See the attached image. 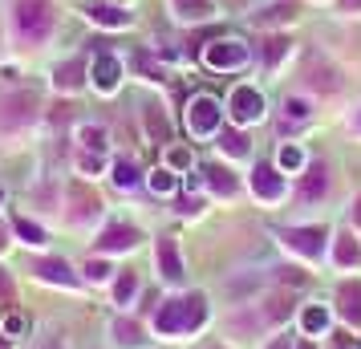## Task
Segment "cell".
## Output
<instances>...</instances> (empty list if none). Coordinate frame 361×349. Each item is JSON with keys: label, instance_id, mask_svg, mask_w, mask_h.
<instances>
[{"label": "cell", "instance_id": "obj_45", "mask_svg": "<svg viewBox=\"0 0 361 349\" xmlns=\"http://www.w3.org/2000/svg\"><path fill=\"white\" fill-rule=\"evenodd\" d=\"M4 244H8V232H4V228H0V248H4Z\"/></svg>", "mask_w": 361, "mask_h": 349}, {"label": "cell", "instance_id": "obj_34", "mask_svg": "<svg viewBox=\"0 0 361 349\" xmlns=\"http://www.w3.org/2000/svg\"><path fill=\"white\" fill-rule=\"evenodd\" d=\"M219 147L228 150L231 159H244V154H247V138L240 130H224V134H219Z\"/></svg>", "mask_w": 361, "mask_h": 349}, {"label": "cell", "instance_id": "obj_22", "mask_svg": "<svg viewBox=\"0 0 361 349\" xmlns=\"http://www.w3.org/2000/svg\"><path fill=\"white\" fill-rule=\"evenodd\" d=\"M13 228H17V235L25 240V244H33V248H41V244H49V232L41 228V224H33L29 216H13Z\"/></svg>", "mask_w": 361, "mask_h": 349}, {"label": "cell", "instance_id": "obj_47", "mask_svg": "<svg viewBox=\"0 0 361 349\" xmlns=\"http://www.w3.org/2000/svg\"><path fill=\"white\" fill-rule=\"evenodd\" d=\"M357 126H361V114H357Z\"/></svg>", "mask_w": 361, "mask_h": 349}, {"label": "cell", "instance_id": "obj_15", "mask_svg": "<svg viewBox=\"0 0 361 349\" xmlns=\"http://www.w3.org/2000/svg\"><path fill=\"white\" fill-rule=\"evenodd\" d=\"M85 78H90V66L85 61H66V66H57V73H53V85L66 90V94H78L85 85Z\"/></svg>", "mask_w": 361, "mask_h": 349}, {"label": "cell", "instance_id": "obj_7", "mask_svg": "<svg viewBox=\"0 0 361 349\" xmlns=\"http://www.w3.org/2000/svg\"><path fill=\"white\" fill-rule=\"evenodd\" d=\"M325 240H329L325 228H288V232L280 235V244H284V248L300 252V256H309V260H321Z\"/></svg>", "mask_w": 361, "mask_h": 349}, {"label": "cell", "instance_id": "obj_33", "mask_svg": "<svg viewBox=\"0 0 361 349\" xmlns=\"http://www.w3.org/2000/svg\"><path fill=\"white\" fill-rule=\"evenodd\" d=\"M203 175H212L207 183H212L215 191H219V195H231V191H235V179H231V171H228V166H207Z\"/></svg>", "mask_w": 361, "mask_h": 349}, {"label": "cell", "instance_id": "obj_29", "mask_svg": "<svg viewBox=\"0 0 361 349\" xmlns=\"http://www.w3.org/2000/svg\"><path fill=\"white\" fill-rule=\"evenodd\" d=\"M110 179H114V187H122V191L134 187L138 183V163H134V159H114V175H110Z\"/></svg>", "mask_w": 361, "mask_h": 349}, {"label": "cell", "instance_id": "obj_44", "mask_svg": "<svg viewBox=\"0 0 361 349\" xmlns=\"http://www.w3.org/2000/svg\"><path fill=\"white\" fill-rule=\"evenodd\" d=\"M296 349H317V345H312V337H309V341H300V345H296Z\"/></svg>", "mask_w": 361, "mask_h": 349}, {"label": "cell", "instance_id": "obj_38", "mask_svg": "<svg viewBox=\"0 0 361 349\" xmlns=\"http://www.w3.org/2000/svg\"><path fill=\"white\" fill-rule=\"evenodd\" d=\"M203 183H207V179H203V175H199V171H187V175H183V191H187V195H191V191H203Z\"/></svg>", "mask_w": 361, "mask_h": 349}, {"label": "cell", "instance_id": "obj_16", "mask_svg": "<svg viewBox=\"0 0 361 349\" xmlns=\"http://www.w3.org/2000/svg\"><path fill=\"white\" fill-rule=\"evenodd\" d=\"M329 325H333L329 305H305V309H300V329L309 333V337H325Z\"/></svg>", "mask_w": 361, "mask_h": 349}, {"label": "cell", "instance_id": "obj_26", "mask_svg": "<svg viewBox=\"0 0 361 349\" xmlns=\"http://www.w3.org/2000/svg\"><path fill=\"white\" fill-rule=\"evenodd\" d=\"M296 4L293 0H280L272 8H264V13H252V25H280V20H293Z\"/></svg>", "mask_w": 361, "mask_h": 349}, {"label": "cell", "instance_id": "obj_42", "mask_svg": "<svg viewBox=\"0 0 361 349\" xmlns=\"http://www.w3.org/2000/svg\"><path fill=\"white\" fill-rule=\"evenodd\" d=\"M268 349H293V345H288V337H276V341H272Z\"/></svg>", "mask_w": 361, "mask_h": 349}, {"label": "cell", "instance_id": "obj_41", "mask_svg": "<svg viewBox=\"0 0 361 349\" xmlns=\"http://www.w3.org/2000/svg\"><path fill=\"white\" fill-rule=\"evenodd\" d=\"M341 8L345 13H361V0H341Z\"/></svg>", "mask_w": 361, "mask_h": 349}, {"label": "cell", "instance_id": "obj_12", "mask_svg": "<svg viewBox=\"0 0 361 349\" xmlns=\"http://www.w3.org/2000/svg\"><path fill=\"white\" fill-rule=\"evenodd\" d=\"M329 191V171L321 163L317 166H305V175H300V191H296V200L300 203H317L321 195Z\"/></svg>", "mask_w": 361, "mask_h": 349}, {"label": "cell", "instance_id": "obj_43", "mask_svg": "<svg viewBox=\"0 0 361 349\" xmlns=\"http://www.w3.org/2000/svg\"><path fill=\"white\" fill-rule=\"evenodd\" d=\"M353 219H357V228H361V200L353 203Z\"/></svg>", "mask_w": 361, "mask_h": 349}, {"label": "cell", "instance_id": "obj_6", "mask_svg": "<svg viewBox=\"0 0 361 349\" xmlns=\"http://www.w3.org/2000/svg\"><path fill=\"white\" fill-rule=\"evenodd\" d=\"M252 191H256V200H264V203L284 200V191H288L284 171L272 166V163H256V171H252Z\"/></svg>", "mask_w": 361, "mask_h": 349}, {"label": "cell", "instance_id": "obj_24", "mask_svg": "<svg viewBox=\"0 0 361 349\" xmlns=\"http://www.w3.org/2000/svg\"><path fill=\"white\" fill-rule=\"evenodd\" d=\"M276 166L284 171V175H296V171H305V150L296 147V142H284V147L276 150Z\"/></svg>", "mask_w": 361, "mask_h": 349}, {"label": "cell", "instance_id": "obj_40", "mask_svg": "<svg viewBox=\"0 0 361 349\" xmlns=\"http://www.w3.org/2000/svg\"><path fill=\"white\" fill-rule=\"evenodd\" d=\"M0 297H4V300L13 297V284H8V276H4V272H0Z\"/></svg>", "mask_w": 361, "mask_h": 349}, {"label": "cell", "instance_id": "obj_3", "mask_svg": "<svg viewBox=\"0 0 361 349\" xmlns=\"http://www.w3.org/2000/svg\"><path fill=\"white\" fill-rule=\"evenodd\" d=\"M199 57L212 73H235V69H244L252 61V49H247L244 37H212Z\"/></svg>", "mask_w": 361, "mask_h": 349}, {"label": "cell", "instance_id": "obj_8", "mask_svg": "<svg viewBox=\"0 0 361 349\" xmlns=\"http://www.w3.org/2000/svg\"><path fill=\"white\" fill-rule=\"evenodd\" d=\"M90 82L98 94H114L118 85H122V61L110 57V53H98L94 61H90Z\"/></svg>", "mask_w": 361, "mask_h": 349}, {"label": "cell", "instance_id": "obj_23", "mask_svg": "<svg viewBox=\"0 0 361 349\" xmlns=\"http://www.w3.org/2000/svg\"><path fill=\"white\" fill-rule=\"evenodd\" d=\"M142 122H147V134L154 142H171V122H166V114L159 106H147L142 110Z\"/></svg>", "mask_w": 361, "mask_h": 349}, {"label": "cell", "instance_id": "obj_2", "mask_svg": "<svg viewBox=\"0 0 361 349\" xmlns=\"http://www.w3.org/2000/svg\"><path fill=\"white\" fill-rule=\"evenodd\" d=\"M183 126H187V134L195 142L215 138L219 126H224V102L215 98V94H191V102L183 106Z\"/></svg>", "mask_w": 361, "mask_h": 349}, {"label": "cell", "instance_id": "obj_9", "mask_svg": "<svg viewBox=\"0 0 361 349\" xmlns=\"http://www.w3.org/2000/svg\"><path fill=\"white\" fill-rule=\"evenodd\" d=\"M37 114V98L33 94H13L0 102V126H25Z\"/></svg>", "mask_w": 361, "mask_h": 349}, {"label": "cell", "instance_id": "obj_4", "mask_svg": "<svg viewBox=\"0 0 361 349\" xmlns=\"http://www.w3.org/2000/svg\"><path fill=\"white\" fill-rule=\"evenodd\" d=\"M53 25H57V13L49 0H17V33L29 45H45Z\"/></svg>", "mask_w": 361, "mask_h": 349}, {"label": "cell", "instance_id": "obj_17", "mask_svg": "<svg viewBox=\"0 0 361 349\" xmlns=\"http://www.w3.org/2000/svg\"><path fill=\"white\" fill-rule=\"evenodd\" d=\"M69 203H73V219H94L102 212V200L90 191V187H82V183L69 187Z\"/></svg>", "mask_w": 361, "mask_h": 349}, {"label": "cell", "instance_id": "obj_21", "mask_svg": "<svg viewBox=\"0 0 361 349\" xmlns=\"http://www.w3.org/2000/svg\"><path fill=\"white\" fill-rule=\"evenodd\" d=\"M333 256H337V264H341V268L361 264V244H357V235H353V232H341V235H337V248H333Z\"/></svg>", "mask_w": 361, "mask_h": 349}, {"label": "cell", "instance_id": "obj_1", "mask_svg": "<svg viewBox=\"0 0 361 349\" xmlns=\"http://www.w3.org/2000/svg\"><path fill=\"white\" fill-rule=\"evenodd\" d=\"M207 321V300L203 293H191V297H175V300H163L159 313H154V329L163 337H179V333H191Z\"/></svg>", "mask_w": 361, "mask_h": 349}, {"label": "cell", "instance_id": "obj_46", "mask_svg": "<svg viewBox=\"0 0 361 349\" xmlns=\"http://www.w3.org/2000/svg\"><path fill=\"white\" fill-rule=\"evenodd\" d=\"M0 203H4V187H0Z\"/></svg>", "mask_w": 361, "mask_h": 349}, {"label": "cell", "instance_id": "obj_32", "mask_svg": "<svg viewBox=\"0 0 361 349\" xmlns=\"http://www.w3.org/2000/svg\"><path fill=\"white\" fill-rule=\"evenodd\" d=\"M309 114H312L309 98H300V94H296V98H284V118H288V122H309Z\"/></svg>", "mask_w": 361, "mask_h": 349}, {"label": "cell", "instance_id": "obj_30", "mask_svg": "<svg viewBox=\"0 0 361 349\" xmlns=\"http://www.w3.org/2000/svg\"><path fill=\"white\" fill-rule=\"evenodd\" d=\"M134 297H138V276L134 272H122L114 284V300L118 305H134Z\"/></svg>", "mask_w": 361, "mask_h": 349}, {"label": "cell", "instance_id": "obj_18", "mask_svg": "<svg viewBox=\"0 0 361 349\" xmlns=\"http://www.w3.org/2000/svg\"><path fill=\"white\" fill-rule=\"evenodd\" d=\"M85 17L94 20V25H102V29H126L130 25V13H122L114 4H90Z\"/></svg>", "mask_w": 361, "mask_h": 349}, {"label": "cell", "instance_id": "obj_36", "mask_svg": "<svg viewBox=\"0 0 361 349\" xmlns=\"http://www.w3.org/2000/svg\"><path fill=\"white\" fill-rule=\"evenodd\" d=\"M82 272L90 276V281H110V272H114V268L106 264V260H85Z\"/></svg>", "mask_w": 361, "mask_h": 349}, {"label": "cell", "instance_id": "obj_28", "mask_svg": "<svg viewBox=\"0 0 361 349\" xmlns=\"http://www.w3.org/2000/svg\"><path fill=\"white\" fill-rule=\"evenodd\" d=\"M288 45H293V41H288V37H268V41H264V66L268 69H276L280 61H284V53H288Z\"/></svg>", "mask_w": 361, "mask_h": 349}, {"label": "cell", "instance_id": "obj_20", "mask_svg": "<svg viewBox=\"0 0 361 349\" xmlns=\"http://www.w3.org/2000/svg\"><path fill=\"white\" fill-rule=\"evenodd\" d=\"M78 142H82V150H90V154H106L110 134H106V126H98V122H85L82 130H78Z\"/></svg>", "mask_w": 361, "mask_h": 349}, {"label": "cell", "instance_id": "obj_14", "mask_svg": "<svg viewBox=\"0 0 361 349\" xmlns=\"http://www.w3.org/2000/svg\"><path fill=\"white\" fill-rule=\"evenodd\" d=\"M337 309H341L345 325H353V329H361V281L341 284V293H337Z\"/></svg>", "mask_w": 361, "mask_h": 349}, {"label": "cell", "instance_id": "obj_39", "mask_svg": "<svg viewBox=\"0 0 361 349\" xmlns=\"http://www.w3.org/2000/svg\"><path fill=\"white\" fill-rule=\"evenodd\" d=\"M138 69H142V73H150V78H163V69L154 66V61H150L147 53H142V57H138Z\"/></svg>", "mask_w": 361, "mask_h": 349}, {"label": "cell", "instance_id": "obj_27", "mask_svg": "<svg viewBox=\"0 0 361 349\" xmlns=\"http://www.w3.org/2000/svg\"><path fill=\"white\" fill-rule=\"evenodd\" d=\"M110 333H114V341L118 345H130V349H138L147 337H142V329H138V321H114L110 325Z\"/></svg>", "mask_w": 361, "mask_h": 349}, {"label": "cell", "instance_id": "obj_35", "mask_svg": "<svg viewBox=\"0 0 361 349\" xmlns=\"http://www.w3.org/2000/svg\"><path fill=\"white\" fill-rule=\"evenodd\" d=\"M191 163H195V154H191L187 147H171L166 150V166H171V171H191Z\"/></svg>", "mask_w": 361, "mask_h": 349}, {"label": "cell", "instance_id": "obj_31", "mask_svg": "<svg viewBox=\"0 0 361 349\" xmlns=\"http://www.w3.org/2000/svg\"><path fill=\"white\" fill-rule=\"evenodd\" d=\"M25 325H29V321H25V313H17V309H13V313L0 317V337H4V341H17L20 333H25Z\"/></svg>", "mask_w": 361, "mask_h": 349}, {"label": "cell", "instance_id": "obj_25", "mask_svg": "<svg viewBox=\"0 0 361 349\" xmlns=\"http://www.w3.org/2000/svg\"><path fill=\"white\" fill-rule=\"evenodd\" d=\"M147 187L154 191V195H175L179 179H175V171H171V166H154V171L147 175Z\"/></svg>", "mask_w": 361, "mask_h": 349}, {"label": "cell", "instance_id": "obj_10", "mask_svg": "<svg viewBox=\"0 0 361 349\" xmlns=\"http://www.w3.org/2000/svg\"><path fill=\"white\" fill-rule=\"evenodd\" d=\"M154 264H159V272H163L166 284L183 281V256H179V244H175L171 235L159 240V248H154Z\"/></svg>", "mask_w": 361, "mask_h": 349}, {"label": "cell", "instance_id": "obj_19", "mask_svg": "<svg viewBox=\"0 0 361 349\" xmlns=\"http://www.w3.org/2000/svg\"><path fill=\"white\" fill-rule=\"evenodd\" d=\"M29 272H37L41 281H49V284H73V272H69L66 260H33Z\"/></svg>", "mask_w": 361, "mask_h": 349}, {"label": "cell", "instance_id": "obj_5", "mask_svg": "<svg viewBox=\"0 0 361 349\" xmlns=\"http://www.w3.org/2000/svg\"><path fill=\"white\" fill-rule=\"evenodd\" d=\"M264 110H268V102H264V94L256 90L252 82H235L228 90V106H224V114H228L231 126H256L264 118Z\"/></svg>", "mask_w": 361, "mask_h": 349}, {"label": "cell", "instance_id": "obj_37", "mask_svg": "<svg viewBox=\"0 0 361 349\" xmlns=\"http://www.w3.org/2000/svg\"><path fill=\"white\" fill-rule=\"evenodd\" d=\"M78 166H82V175H98L102 166H106V159H102V154H90V150H85V154H82V163H78Z\"/></svg>", "mask_w": 361, "mask_h": 349}, {"label": "cell", "instance_id": "obj_11", "mask_svg": "<svg viewBox=\"0 0 361 349\" xmlns=\"http://www.w3.org/2000/svg\"><path fill=\"white\" fill-rule=\"evenodd\" d=\"M138 240H142V235H138V228H126V224H110V228L98 235V248H102V252H130Z\"/></svg>", "mask_w": 361, "mask_h": 349}, {"label": "cell", "instance_id": "obj_13", "mask_svg": "<svg viewBox=\"0 0 361 349\" xmlns=\"http://www.w3.org/2000/svg\"><path fill=\"white\" fill-rule=\"evenodd\" d=\"M171 13L183 20V25H203V20L215 17L212 0H171Z\"/></svg>", "mask_w": 361, "mask_h": 349}]
</instances>
